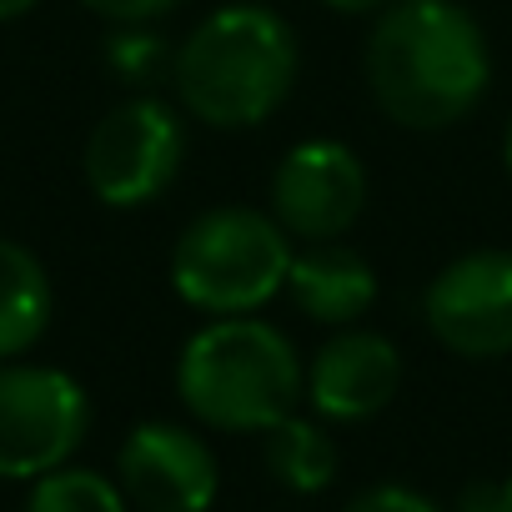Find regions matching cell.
<instances>
[{"instance_id": "cell-1", "label": "cell", "mask_w": 512, "mask_h": 512, "mask_svg": "<svg viewBox=\"0 0 512 512\" xmlns=\"http://www.w3.org/2000/svg\"><path fill=\"white\" fill-rule=\"evenodd\" d=\"M367 86L407 131L457 126L492 86L487 36L457 0H392L367 36Z\"/></svg>"}, {"instance_id": "cell-2", "label": "cell", "mask_w": 512, "mask_h": 512, "mask_svg": "<svg viewBox=\"0 0 512 512\" xmlns=\"http://www.w3.org/2000/svg\"><path fill=\"white\" fill-rule=\"evenodd\" d=\"M302 46L292 26L267 6L211 11L171 61L181 106L216 131L262 126L297 86Z\"/></svg>"}, {"instance_id": "cell-3", "label": "cell", "mask_w": 512, "mask_h": 512, "mask_svg": "<svg viewBox=\"0 0 512 512\" xmlns=\"http://www.w3.org/2000/svg\"><path fill=\"white\" fill-rule=\"evenodd\" d=\"M176 392L191 417L221 432H267L297 412L307 367L272 322L211 317L176 362Z\"/></svg>"}, {"instance_id": "cell-4", "label": "cell", "mask_w": 512, "mask_h": 512, "mask_svg": "<svg viewBox=\"0 0 512 512\" xmlns=\"http://www.w3.org/2000/svg\"><path fill=\"white\" fill-rule=\"evenodd\" d=\"M287 272H292V236L272 211L256 206L201 211L171 251L176 297L206 317H246L267 307L287 287Z\"/></svg>"}, {"instance_id": "cell-5", "label": "cell", "mask_w": 512, "mask_h": 512, "mask_svg": "<svg viewBox=\"0 0 512 512\" xmlns=\"http://www.w3.org/2000/svg\"><path fill=\"white\" fill-rule=\"evenodd\" d=\"M181 156H186L181 116L156 96H131L96 121L86 141V181L116 211L151 206L176 181Z\"/></svg>"}, {"instance_id": "cell-6", "label": "cell", "mask_w": 512, "mask_h": 512, "mask_svg": "<svg viewBox=\"0 0 512 512\" xmlns=\"http://www.w3.org/2000/svg\"><path fill=\"white\" fill-rule=\"evenodd\" d=\"M91 397L61 367H0V477L66 467L86 442Z\"/></svg>"}, {"instance_id": "cell-7", "label": "cell", "mask_w": 512, "mask_h": 512, "mask_svg": "<svg viewBox=\"0 0 512 512\" xmlns=\"http://www.w3.org/2000/svg\"><path fill=\"white\" fill-rule=\"evenodd\" d=\"M432 337L472 362L512 352V251H467L442 267L422 297Z\"/></svg>"}, {"instance_id": "cell-8", "label": "cell", "mask_w": 512, "mask_h": 512, "mask_svg": "<svg viewBox=\"0 0 512 512\" xmlns=\"http://www.w3.org/2000/svg\"><path fill=\"white\" fill-rule=\"evenodd\" d=\"M367 206V171L342 141H302L272 176V216L287 236L332 241Z\"/></svg>"}, {"instance_id": "cell-9", "label": "cell", "mask_w": 512, "mask_h": 512, "mask_svg": "<svg viewBox=\"0 0 512 512\" xmlns=\"http://www.w3.org/2000/svg\"><path fill=\"white\" fill-rule=\"evenodd\" d=\"M121 492L141 512H206L216 502V457L181 422H141L116 457Z\"/></svg>"}, {"instance_id": "cell-10", "label": "cell", "mask_w": 512, "mask_h": 512, "mask_svg": "<svg viewBox=\"0 0 512 512\" xmlns=\"http://www.w3.org/2000/svg\"><path fill=\"white\" fill-rule=\"evenodd\" d=\"M402 382V357L377 332H342L332 337L307 372V397L332 422H367L377 417Z\"/></svg>"}, {"instance_id": "cell-11", "label": "cell", "mask_w": 512, "mask_h": 512, "mask_svg": "<svg viewBox=\"0 0 512 512\" xmlns=\"http://www.w3.org/2000/svg\"><path fill=\"white\" fill-rule=\"evenodd\" d=\"M292 302L327 327H352L357 317L372 312L377 302V272L362 262L352 246L337 241H312L307 251H292V272H287Z\"/></svg>"}, {"instance_id": "cell-12", "label": "cell", "mask_w": 512, "mask_h": 512, "mask_svg": "<svg viewBox=\"0 0 512 512\" xmlns=\"http://www.w3.org/2000/svg\"><path fill=\"white\" fill-rule=\"evenodd\" d=\"M51 277L41 256L21 241L0 236V362L31 352L51 327Z\"/></svg>"}, {"instance_id": "cell-13", "label": "cell", "mask_w": 512, "mask_h": 512, "mask_svg": "<svg viewBox=\"0 0 512 512\" xmlns=\"http://www.w3.org/2000/svg\"><path fill=\"white\" fill-rule=\"evenodd\" d=\"M267 472L287 492H322L337 477V442L327 437L322 422L292 412L277 427H267Z\"/></svg>"}, {"instance_id": "cell-14", "label": "cell", "mask_w": 512, "mask_h": 512, "mask_svg": "<svg viewBox=\"0 0 512 512\" xmlns=\"http://www.w3.org/2000/svg\"><path fill=\"white\" fill-rule=\"evenodd\" d=\"M26 512H126V492L91 467H51L36 477Z\"/></svg>"}, {"instance_id": "cell-15", "label": "cell", "mask_w": 512, "mask_h": 512, "mask_svg": "<svg viewBox=\"0 0 512 512\" xmlns=\"http://www.w3.org/2000/svg\"><path fill=\"white\" fill-rule=\"evenodd\" d=\"M171 51H166V41L161 36H151L146 26H116L111 36H106V66L116 71V81H126V86H151L156 76H166L171 71Z\"/></svg>"}, {"instance_id": "cell-16", "label": "cell", "mask_w": 512, "mask_h": 512, "mask_svg": "<svg viewBox=\"0 0 512 512\" xmlns=\"http://www.w3.org/2000/svg\"><path fill=\"white\" fill-rule=\"evenodd\" d=\"M342 512H442V507L412 487H372V492L352 497Z\"/></svg>"}, {"instance_id": "cell-17", "label": "cell", "mask_w": 512, "mask_h": 512, "mask_svg": "<svg viewBox=\"0 0 512 512\" xmlns=\"http://www.w3.org/2000/svg\"><path fill=\"white\" fill-rule=\"evenodd\" d=\"M96 16H106L111 26H151L161 16H171L181 0H86Z\"/></svg>"}, {"instance_id": "cell-18", "label": "cell", "mask_w": 512, "mask_h": 512, "mask_svg": "<svg viewBox=\"0 0 512 512\" xmlns=\"http://www.w3.org/2000/svg\"><path fill=\"white\" fill-rule=\"evenodd\" d=\"M457 512H507V482H472V487H462Z\"/></svg>"}, {"instance_id": "cell-19", "label": "cell", "mask_w": 512, "mask_h": 512, "mask_svg": "<svg viewBox=\"0 0 512 512\" xmlns=\"http://www.w3.org/2000/svg\"><path fill=\"white\" fill-rule=\"evenodd\" d=\"M322 6H332L342 16H367V11H387L392 0H322Z\"/></svg>"}, {"instance_id": "cell-20", "label": "cell", "mask_w": 512, "mask_h": 512, "mask_svg": "<svg viewBox=\"0 0 512 512\" xmlns=\"http://www.w3.org/2000/svg\"><path fill=\"white\" fill-rule=\"evenodd\" d=\"M36 6H41V0H0V21H16V16H26Z\"/></svg>"}, {"instance_id": "cell-21", "label": "cell", "mask_w": 512, "mask_h": 512, "mask_svg": "<svg viewBox=\"0 0 512 512\" xmlns=\"http://www.w3.org/2000/svg\"><path fill=\"white\" fill-rule=\"evenodd\" d=\"M507 171H512V126H507Z\"/></svg>"}, {"instance_id": "cell-22", "label": "cell", "mask_w": 512, "mask_h": 512, "mask_svg": "<svg viewBox=\"0 0 512 512\" xmlns=\"http://www.w3.org/2000/svg\"><path fill=\"white\" fill-rule=\"evenodd\" d=\"M507 512H512V477H507Z\"/></svg>"}]
</instances>
